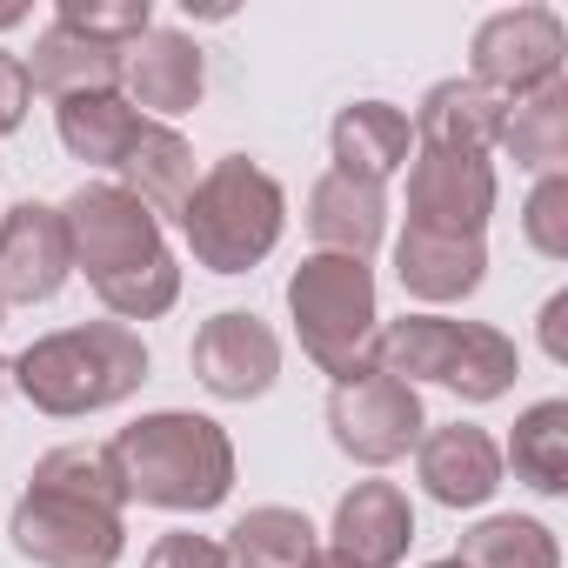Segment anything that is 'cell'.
<instances>
[{"label": "cell", "mask_w": 568, "mask_h": 568, "mask_svg": "<svg viewBox=\"0 0 568 568\" xmlns=\"http://www.w3.org/2000/svg\"><path fill=\"white\" fill-rule=\"evenodd\" d=\"M108 448H114V468L128 481V501H148V508L207 515L234 488V442H227V428L207 422V415H187V408L141 415Z\"/></svg>", "instance_id": "1"}, {"label": "cell", "mask_w": 568, "mask_h": 568, "mask_svg": "<svg viewBox=\"0 0 568 568\" xmlns=\"http://www.w3.org/2000/svg\"><path fill=\"white\" fill-rule=\"evenodd\" d=\"M8 375L41 415L74 422V415L128 402L148 382V348L128 322H81V328L41 335L34 348H21V362H8Z\"/></svg>", "instance_id": "2"}, {"label": "cell", "mask_w": 568, "mask_h": 568, "mask_svg": "<svg viewBox=\"0 0 568 568\" xmlns=\"http://www.w3.org/2000/svg\"><path fill=\"white\" fill-rule=\"evenodd\" d=\"M281 221H288L281 181L261 174L247 154L214 161L181 207V234L207 274H247L254 261H267L281 241Z\"/></svg>", "instance_id": "3"}, {"label": "cell", "mask_w": 568, "mask_h": 568, "mask_svg": "<svg viewBox=\"0 0 568 568\" xmlns=\"http://www.w3.org/2000/svg\"><path fill=\"white\" fill-rule=\"evenodd\" d=\"M288 315H295V335H302V355L315 368H328L335 382L368 368V348H375V274L368 261H348V254H308L295 274H288Z\"/></svg>", "instance_id": "4"}, {"label": "cell", "mask_w": 568, "mask_h": 568, "mask_svg": "<svg viewBox=\"0 0 568 568\" xmlns=\"http://www.w3.org/2000/svg\"><path fill=\"white\" fill-rule=\"evenodd\" d=\"M61 221H68V254H74V267H81L88 281H114V274L148 267V261L168 254V247H161V221H154L121 181H88V187H74L68 207H61Z\"/></svg>", "instance_id": "5"}, {"label": "cell", "mask_w": 568, "mask_h": 568, "mask_svg": "<svg viewBox=\"0 0 568 568\" xmlns=\"http://www.w3.org/2000/svg\"><path fill=\"white\" fill-rule=\"evenodd\" d=\"M328 428H335L342 455H355L362 468H388L422 442L428 415H422V395L408 382H395L382 368H355L328 395Z\"/></svg>", "instance_id": "6"}, {"label": "cell", "mask_w": 568, "mask_h": 568, "mask_svg": "<svg viewBox=\"0 0 568 568\" xmlns=\"http://www.w3.org/2000/svg\"><path fill=\"white\" fill-rule=\"evenodd\" d=\"M561 54H568V34L555 21V8H508V14H488L475 28V48H468V81L481 94H495L501 108L561 81Z\"/></svg>", "instance_id": "7"}, {"label": "cell", "mask_w": 568, "mask_h": 568, "mask_svg": "<svg viewBox=\"0 0 568 568\" xmlns=\"http://www.w3.org/2000/svg\"><path fill=\"white\" fill-rule=\"evenodd\" d=\"M14 548L41 568H108L121 548H128V528L114 508H94V501H74V495H48V488H28L14 501Z\"/></svg>", "instance_id": "8"}, {"label": "cell", "mask_w": 568, "mask_h": 568, "mask_svg": "<svg viewBox=\"0 0 568 568\" xmlns=\"http://www.w3.org/2000/svg\"><path fill=\"white\" fill-rule=\"evenodd\" d=\"M74 274V254H68V221L61 207L48 201H21L0 214V308L21 302H54L61 281Z\"/></svg>", "instance_id": "9"}, {"label": "cell", "mask_w": 568, "mask_h": 568, "mask_svg": "<svg viewBox=\"0 0 568 568\" xmlns=\"http://www.w3.org/2000/svg\"><path fill=\"white\" fill-rule=\"evenodd\" d=\"M274 375H281V342H274V328L261 315L227 308V315L201 322V335H194V382L207 395L254 402V395L274 388Z\"/></svg>", "instance_id": "10"}, {"label": "cell", "mask_w": 568, "mask_h": 568, "mask_svg": "<svg viewBox=\"0 0 568 568\" xmlns=\"http://www.w3.org/2000/svg\"><path fill=\"white\" fill-rule=\"evenodd\" d=\"M495 214V168L475 154H415L408 168V227L475 234Z\"/></svg>", "instance_id": "11"}, {"label": "cell", "mask_w": 568, "mask_h": 568, "mask_svg": "<svg viewBox=\"0 0 568 568\" xmlns=\"http://www.w3.org/2000/svg\"><path fill=\"white\" fill-rule=\"evenodd\" d=\"M415 475L442 508H481L501 488V448L475 422H448L415 442Z\"/></svg>", "instance_id": "12"}, {"label": "cell", "mask_w": 568, "mask_h": 568, "mask_svg": "<svg viewBox=\"0 0 568 568\" xmlns=\"http://www.w3.org/2000/svg\"><path fill=\"white\" fill-rule=\"evenodd\" d=\"M201 48L181 28H148L121 54V88L134 114H187L201 101Z\"/></svg>", "instance_id": "13"}, {"label": "cell", "mask_w": 568, "mask_h": 568, "mask_svg": "<svg viewBox=\"0 0 568 568\" xmlns=\"http://www.w3.org/2000/svg\"><path fill=\"white\" fill-rule=\"evenodd\" d=\"M415 541V508L395 481H355L335 508V555L355 568H395Z\"/></svg>", "instance_id": "14"}, {"label": "cell", "mask_w": 568, "mask_h": 568, "mask_svg": "<svg viewBox=\"0 0 568 568\" xmlns=\"http://www.w3.org/2000/svg\"><path fill=\"white\" fill-rule=\"evenodd\" d=\"M501 121H508V108L495 94H481L475 81H435L408 128H415L422 154H475V161H488V148H501Z\"/></svg>", "instance_id": "15"}, {"label": "cell", "mask_w": 568, "mask_h": 568, "mask_svg": "<svg viewBox=\"0 0 568 568\" xmlns=\"http://www.w3.org/2000/svg\"><path fill=\"white\" fill-rule=\"evenodd\" d=\"M395 274L415 302H462L481 288L488 274V247L475 234H435V227H408L395 241Z\"/></svg>", "instance_id": "16"}, {"label": "cell", "mask_w": 568, "mask_h": 568, "mask_svg": "<svg viewBox=\"0 0 568 568\" xmlns=\"http://www.w3.org/2000/svg\"><path fill=\"white\" fill-rule=\"evenodd\" d=\"M121 54H128V48L88 41V34H74V28L48 21V28L34 34V54H28L21 68H28V88L68 101V94H114V88H121Z\"/></svg>", "instance_id": "17"}, {"label": "cell", "mask_w": 568, "mask_h": 568, "mask_svg": "<svg viewBox=\"0 0 568 568\" xmlns=\"http://www.w3.org/2000/svg\"><path fill=\"white\" fill-rule=\"evenodd\" d=\"M328 141H335V174L382 187V181L408 161L415 128H408V114H402V108H388V101H355V108H342V114H335Z\"/></svg>", "instance_id": "18"}, {"label": "cell", "mask_w": 568, "mask_h": 568, "mask_svg": "<svg viewBox=\"0 0 568 568\" xmlns=\"http://www.w3.org/2000/svg\"><path fill=\"white\" fill-rule=\"evenodd\" d=\"M308 227H315L322 254L368 261L382 227H388V194L368 187V181H348V174H322L315 194H308Z\"/></svg>", "instance_id": "19"}, {"label": "cell", "mask_w": 568, "mask_h": 568, "mask_svg": "<svg viewBox=\"0 0 568 568\" xmlns=\"http://www.w3.org/2000/svg\"><path fill=\"white\" fill-rule=\"evenodd\" d=\"M54 128H61V148L88 168H121L141 141V114L121 101V94H68L54 101Z\"/></svg>", "instance_id": "20"}, {"label": "cell", "mask_w": 568, "mask_h": 568, "mask_svg": "<svg viewBox=\"0 0 568 568\" xmlns=\"http://www.w3.org/2000/svg\"><path fill=\"white\" fill-rule=\"evenodd\" d=\"M455 348H462V322L448 315H402L388 328H375V348H368V368L395 375V382H448L455 368Z\"/></svg>", "instance_id": "21"}, {"label": "cell", "mask_w": 568, "mask_h": 568, "mask_svg": "<svg viewBox=\"0 0 568 568\" xmlns=\"http://www.w3.org/2000/svg\"><path fill=\"white\" fill-rule=\"evenodd\" d=\"M121 187L161 221V214H181L187 207V194H194V148L174 134V128H141V141H134V154L121 161Z\"/></svg>", "instance_id": "22"}, {"label": "cell", "mask_w": 568, "mask_h": 568, "mask_svg": "<svg viewBox=\"0 0 568 568\" xmlns=\"http://www.w3.org/2000/svg\"><path fill=\"white\" fill-rule=\"evenodd\" d=\"M227 568H308L315 555V521L302 508H247L227 541H221Z\"/></svg>", "instance_id": "23"}, {"label": "cell", "mask_w": 568, "mask_h": 568, "mask_svg": "<svg viewBox=\"0 0 568 568\" xmlns=\"http://www.w3.org/2000/svg\"><path fill=\"white\" fill-rule=\"evenodd\" d=\"M501 148L515 154V168L561 174V161H568V81H548V88L521 94L515 114L501 121Z\"/></svg>", "instance_id": "24"}, {"label": "cell", "mask_w": 568, "mask_h": 568, "mask_svg": "<svg viewBox=\"0 0 568 568\" xmlns=\"http://www.w3.org/2000/svg\"><path fill=\"white\" fill-rule=\"evenodd\" d=\"M508 468L515 481H528L535 495H561L568 488V402H535L515 435H508Z\"/></svg>", "instance_id": "25"}, {"label": "cell", "mask_w": 568, "mask_h": 568, "mask_svg": "<svg viewBox=\"0 0 568 568\" xmlns=\"http://www.w3.org/2000/svg\"><path fill=\"white\" fill-rule=\"evenodd\" d=\"M455 561L462 568H561V548L535 515H488L462 535Z\"/></svg>", "instance_id": "26"}, {"label": "cell", "mask_w": 568, "mask_h": 568, "mask_svg": "<svg viewBox=\"0 0 568 568\" xmlns=\"http://www.w3.org/2000/svg\"><path fill=\"white\" fill-rule=\"evenodd\" d=\"M34 488H48V495H74V501L114 508V515H121V501H128V481H121L108 442H68V448L41 455V462H34Z\"/></svg>", "instance_id": "27"}, {"label": "cell", "mask_w": 568, "mask_h": 568, "mask_svg": "<svg viewBox=\"0 0 568 568\" xmlns=\"http://www.w3.org/2000/svg\"><path fill=\"white\" fill-rule=\"evenodd\" d=\"M515 375H521L515 342H508L501 328L462 322V348H455V368H448V382H442V388H455L462 402H495V395H508V388H515Z\"/></svg>", "instance_id": "28"}, {"label": "cell", "mask_w": 568, "mask_h": 568, "mask_svg": "<svg viewBox=\"0 0 568 568\" xmlns=\"http://www.w3.org/2000/svg\"><path fill=\"white\" fill-rule=\"evenodd\" d=\"M94 295H101V308L114 322H154V315H168L181 302V267H174V254H161L148 267H128L114 281H94Z\"/></svg>", "instance_id": "29"}, {"label": "cell", "mask_w": 568, "mask_h": 568, "mask_svg": "<svg viewBox=\"0 0 568 568\" xmlns=\"http://www.w3.org/2000/svg\"><path fill=\"white\" fill-rule=\"evenodd\" d=\"M54 21L88 34V41H108V48H134L154 28V8L148 0H61Z\"/></svg>", "instance_id": "30"}, {"label": "cell", "mask_w": 568, "mask_h": 568, "mask_svg": "<svg viewBox=\"0 0 568 568\" xmlns=\"http://www.w3.org/2000/svg\"><path fill=\"white\" fill-rule=\"evenodd\" d=\"M521 234L535 254L561 261L568 254V174H541L528 187V207H521Z\"/></svg>", "instance_id": "31"}, {"label": "cell", "mask_w": 568, "mask_h": 568, "mask_svg": "<svg viewBox=\"0 0 568 568\" xmlns=\"http://www.w3.org/2000/svg\"><path fill=\"white\" fill-rule=\"evenodd\" d=\"M148 568H227V555L207 535H161L148 548Z\"/></svg>", "instance_id": "32"}, {"label": "cell", "mask_w": 568, "mask_h": 568, "mask_svg": "<svg viewBox=\"0 0 568 568\" xmlns=\"http://www.w3.org/2000/svg\"><path fill=\"white\" fill-rule=\"evenodd\" d=\"M28 101H34L28 68H21L14 54H0V134H14V128L28 121Z\"/></svg>", "instance_id": "33"}, {"label": "cell", "mask_w": 568, "mask_h": 568, "mask_svg": "<svg viewBox=\"0 0 568 568\" xmlns=\"http://www.w3.org/2000/svg\"><path fill=\"white\" fill-rule=\"evenodd\" d=\"M568 295H548V308H541V355L548 362H568Z\"/></svg>", "instance_id": "34"}, {"label": "cell", "mask_w": 568, "mask_h": 568, "mask_svg": "<svg viewBox=\"0 0 568 568\" xmlns=\"http://www.w3.org/2000/svg\"><path fill=\"white\" fill-rule=\"evenodd\" d=\"M308 568H355V561H342L335 548H315V555H308Z\"/></svg>", "instance_id": "35"}, {"label": "cell", "mask_w": 568, "mask_h": 568, "mask_svg": "<svg viewBox=\"0 0 568 568\" xmlns=\"http://www.w3.org/2000/svg\"><path fill=\"white\" fill-rule=\"evenodd\" d=\"M28 21V8H14V0H8V8H0V28H21Z\"/></svg>", "instance_id": "36"}, {"label": "cell", "mask_w": 568, "mask_h": 568, "mask_svg": "<svg viewBox=\"0 0 568 568\" xmlns=\"http://www.w3.org/2000/svg\"><path fill=\"white\" fill-rule=\"evenodd\" d=\"M428 568H462V561H455V555H448V561H428Z\"/></svg>", "instance_id": "37"}, {"label": "cell", "mask_w": 568, "mask_h": 568, "mask_svg": "<svg viewBox=\"0 0 568 568\" xmlns=\"http://www.w3.org/2000/svg\"><path fill=\"white\" fill-rule=\"evenodd\" d=\"M0 388H8V362H0Z\"/></svg>", "instance_id": "38"}]
</instances>
